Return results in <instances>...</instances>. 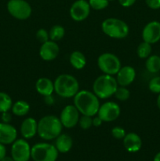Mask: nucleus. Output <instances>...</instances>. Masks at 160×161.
I'll return each mask as SVG.
<instances>
[{"instance_id": "obj_1", "label": "nucleus", "mask_w": 160, "mask_h": 161, "mask_svg": "<svg viewBox=\"0 0 160 161\" xmlns=\"http://www.w3.org/2000/svg\"><path fill=\"white\" fill-rule=\"evenodd\" d=\"M74 105L82 115L94 116L98 113L100 102L93 92L82 90L74 97Z\"/></svg>"}, {"instance_id": "obj_2", "label": "nucleus", "mask_w": 160, "mask_h": 161, "mask_svg": "<svg viewBox=\"0 0 160 161\" xmlns=\"http://www.w3.org/2000/svg\"><path fill=\"white\" fill-rule=\"evenodd\" d=\"M63 125L60 118L53 115L43 116L38 122V135L45 141L56 139L61 134Z\"/></svg>"}, {"instance_id": "obj_3", "label": "nucleus", "mask_w": 160, "mask_h": 161, "mask_svg": "<svg viewBox=\"0 0 160 161\" xmlns=\"http://www.w3.org/2000/svg\"><path fill=\"white\" fill-rule=\"evenodd\" d=\"M53 83L55 93L61 97H74L79 91L78 80L70 74H61L58 75Z\"/></svg>"}, {"instance_id": "obj_4", "label": "nucleus", "mask_w": 160, "mask_h": 161, "mask_svg": "<svg viewBox=\"0 0 160 161\" xmlns=\"http://www.w3.org/2000/svg\"><path fill=\"white\" fill-rule=\"evenodd\" d=\"M118 87V83L113 75H104L97 77L93 85V92L98 98L107 99L114 95Z\"/></svg>"}, {"instance_id": "obj_5", "label": "nucleus", "mask_w": 160, "mask_h": 161, "mask_svg": "<svg viewBox=\"0 0 160 161\" xmlns=\"http://www.w3.org/2000/svg\"><path fill=\"white\" fill-rule=\"evenodd\" d=\"M102 31L108 37L121 39L126 37L129 34V26L120 19L110 17L107 18L101 24Z\"/></svg>"}, {"instance_id": "obj_6", "label": "nucleus", "mask_w": 160, "mask_h": 161, "mask_svg": "<svg viewBox=\"0 0 160 161\" xmlns=\"http://www.w3.org/2000/svg\"><path fill=\"white\" fill-rule=\"evenodd\" d=\"M59 152L54 145L39 142L34 145L31 149V158L34 161H56Z\"/></svg>"}, {"instance_id": "obj_7", "label": "nucleus", "mask_w": 160, "mask_h": 161, "mask_svg": "<svg viewBox=\"0 0 160 161\" xmlns=\"http://www.w3.org/2000/svg\"><path fill=\"white\" fill-rule=\"evenodd\" d=\"M97 65L103 73L114 75L121 69V62L116 55L111 53H104L97 59Z\"/></svg>"}, {"instance_id": "obj_8", "label": "nucleus", "mask_w": 160, "mask_h": 161, "mask_svg": "<svg viewBox=\"0 0 160 161\" xmlns=\"http://www.w3.org/2000/svg\"><path fill=\"white\" fill-rule=\"evenodd\" d=\"M9 14L17 20H27L31 15V6L25 0H9L7 3Z\"/></svg>"}, {"instance_id": "obj_9", "label": "nucleus", "mask_w": 160, "mask_h": 161, "mask_svg": "<svg viewBox=\"0 0 160 161\" xmlns=\"http://www.w3.org/2000/svg\"><path fill=\"white\" fill-rule=\"evenodd\" d=\"M31 149L29 143L24 138L17 139L12 144L11 157L15 161H28L31 158Z\"/></svg>"}, {"instance_id": "obj_10", "label": "nucleus", "mask_w": 160, "mask_h": 161, "mask_svg": "<svg viewBox=\"0 0 160 161\" xmlns=\"http://www.w3.org/2000/svg\"><path fill=\"white\" fill-rule=\"evenodd\" d=\"M120 113V107L116 102H107L100 105L97 115L103 122H112L119 118Z\"/></svg>"}, {"instance_id": "obj_11", "label": "nucleus", "mask_w": 160, "mask_h": 161, "mask_svg": "<svg viewBox=\"0 0 160 161\" xmlns=\"http://www.w3.org/2000/svg\"><path fill=\"white\" fill-rule=\"evenodd\" d=\"M79 118V112L74 105H66L60 115V120L63 127L68 129L75 127L78 124Z\"/></svg>"}, {"instance_id": "obj_12", "label": "nucleus", "mask_w": 160, "mask_h": 161, "mask_svg": "<svg viewBox=\"0 0 160 161\" xmlns=\"http://www.w3.org/2000/svg\"><path fill=\"white\" fill-rule=\"evenodd\" d=\"M90 6L86 0H76L70 8V16L75 21L86 20L90 13Z\"/></svg>"}, {"instance_id": "obj_13", "label": "nucleus", "mask_w": 160, "mask_h": 161, "mask_svg": "<svg viewBox=\"0 0 160 161\" xmlns=\"http://www.w3.org/2000/svg\"><path fill=\"white\" fill-rule=\"evenodd\" d=\"M143 41L154 44L160 40V22L153 20L144 26L142 31Z\"/></svg>"}, {"instance_id": "obj_14", "label": "nucleus", "mask_w": 160, "mask_h": 161, "mask_svg": "<svg viewBox=\"0 0 160 161\" xmlns=\"http://www.w3.org/2000/svg\"><path fill=\"white\" fill-rule=\"evenodd\" d=\"M59 52L60 48L57 43L54 41L48 40L41 45L39 49V56L44 61H51L57 58Z\"/></svg>"}, {"instance_id": "obj_15", "label": "nucleus", "mask_w": 160, "mask_h": 161, "mask_svg": "<svg viewBox=\"0 0 160 161\" xmlns=\"http://www.w3.org/2000/svg\"><path fill=\"white\" fill-rule=\"evenodd\" d=\"M17 130L10 124L0 123V143L3 145L13 144L17 140Z\"/></svg>"}, {"instance_id": "obj_16", "label": "nucleus", "mask_w": 160, "mask_h": 161, "mask_svg": "<svg viewBox=\"0 0 160 161\" xmlns=\"http://www.w3.org/2000/svg\"><path fill=\"white\" fill-rule=\"evenodd\" d=\"M116 75L118 85L120 86H127L134 81L136 78V71L134 68L131 66H123L121 67Z\"/></svg>"}, {"instance_id": "obj_17", "label": "nucleus", "mask_w": 160, "mask_h": 161, "mask_svg": "<svg viewBox=\"0 0 160 161\" xmlns=\"http://www.w3.org/2000/svg\"><path fill=\"white\" fill-rule=\"evenodd\" d=\"M38 132V122L32 117L24 119L20 125V134L24 139L34 138Z\"/></svg>"}, {"instance_id": "obj_18", "label": "nucleus", "mask_w": 160, "mask_h": 161, "mask_svg": "<svg viewBox=\"0 0 160 161\" xmlns=\"http://www.w3.org/2000/svg\"><path fill=\"white\" fill-rule=\"evenodd\" d=\"M123 146L129 153H136L142 147V140L136 133H128L123 138Z\"/></svg>"}, {"instance_id": "obj_19", "label": "nucleus", "mask_w": 160, "mask_h": 161, "mask_svg": "<svg viewBox=\"0 0 160 161\" xmlns=\"http://www.w3.org/2000/svg\"><path fill=\"white\" fill-rule=\"evenodd\" d=\"M35 89L36 91L43 97L51 95L54 92V83L50 79L42 77L36 81Z\"/></svg>"}, {"instance_id": "obj_20", "label": "nucleus", "mask_w": 160, "mask_h": 161, "mask_svg": "<svg viewBox=\"0 0 160 161\" xmlns=\"http://www.w3.org/2000/svg\"><path fill=\"white\" fill-rule=\"evenodd\" d=\"M55 147L61 153H68L73 146V140L70 135L67 134H61L55 140Z\"/></svg>"}, {"instance_id": "obj_21", "label": "nucleus", "mask_w": 160, "mask_h": 161, "mask_svg": "<svg viewBox=\"0 0 160 161\" xmlns=\"http://www.w3.org/2000/svg\"><path fill=\"white\" fill-rule=\"evenodd\" d=\"M71 64L75 69H83L86 64V58L85 55L80 51H74L71 53L69 58Z\"/></svg>"}, {"instance_id": "obj_22", "label": "nucleus", "mask_w": 160, "mask_h": 161, "mask_svg": "<svg viewBox=\"0 0 160 161\" xmlns=\"http://www.w3.org/2000/svg\"><path fill=\"white\" fill-rule=\"evenodd\" d=\"M12 113L17 116H24L28 113L30 110V105L27 102L20 100L13 104Z\"/></svg>"}, {"instance_id": "obj_23", "label": "nucleus", "mask_w": 160, "mask_h": 161, "mask_svg": "<svg viewBox=\"0 0 160 161\" xmlns=\"http://www.w3.org/2000/svg\"><path fill=\"white\" fill-rule=\"evenodd\" d=\"M146 69L151 73H157L160 71V57L158 55H150L145 62Z\"/></svg>"}, {"instance_id": "obj_24", "label": "nucleus", "mask_w": 160, "mask_h": 161, "mask_svg": "<svg viewBox=\"0 0 160 161\" xmlns=\"http://www.w3.org/2000/svg\"><path fill=\"white\" fill-rule=\"evenodd\" d=\"M12 105L13 101L10 96L5 92H0V113L9 111Z\"/></svg>"}, {"instance_id": "obj_25", "label": "nucleus", "mask_w": 160, "mask_h": 161, "mask_svg": "<svg viewBox=\"0 0 160 161\" xmlns=\"http://www.w3.org/2000/svg\"><path fill=\"white\" fill-rule=\"evenodd\" d=\"M65 34V30H64V27L61 25H54L50 28V31H49V36H50V39L52 41H56L61 40L63 39Z\"/></svg>"}, {"instance_id": "obj_26", "label": "nucleus", "mask_w": 160, "mask_h": 161, "mask_svg": "<svg viewBox=\"0 0 160 161\" xmlns=\"http://www.w3.org/2000/svg\"><path fill=\"white\" fill-rule=\"evenodd\" d=\"M151 53H152V44L143 41L138 45L137 49H136V53L140 58L141 59L147 58L151 55Z\"/></svg>"}, {"instance_id": "obj_27", "label": "nucleus", "mask_w": 160, "mask_h": 161, "mask_svg": "<svg viewBox=\"0 0 160 161\" xmlns=\"http://www.w3.org/2000/svg\"><path fill=\"white\" fill-rule=\"evenodd\" d=\"M114 95L119 101L125 102L130 98V92L125 86H118Z\"/></svg>"}, {"instance_id": "obj_28", "label": "nucleus", "mask_w": 160, "mask_h": 161, "mask_svg": "<svg viewBox=\"0 0 160 161\" xmlns=\"http://www.w3.org/2000/svg\"><path fill=\"white\" fill-rule=\"evenodd\" d=\"M91 9L94 10H102L108 6L109 0H89Z\"/></svg>"}, {"instance_id": "obj_29", "label": "nucleus", "mask_w": 160, "mask_h": 161, "mask_svg": "<svg viewBox=\"0 0 160 161\" xmlns=\"http://www.w3.org/2000/svg\"><path fill=\"white\" fill-rule=\"evenodd\" d=\"M78 124L79 127L83 130H87V129L90 128L93 126V116H85L83 115L81 117L79 118Z\"/></svg>"}, {"instance_id": "obj_30", "label": "nucleus", "mask_w": 160, "mask_h": 161, "mask_svg": "<svg viewBox=\"0 0 160 161\" xmlns=\"http://www.w3.org/2000/svg\"><path fill=\"white\" fill-rule=\"evenodd\" d=\"M148 88L154 94H160V76H155L149 81Z\"/></svg>"}, {"instance_id": "obj_31", "label": "nucleus", "mask_w": 160, "mask_h": 161, "mask_svg": "<svg viewBox=\"0 0 160 161\" xmlns=\"http://www.w3.org/2000/svg\"><path fill=\"white\" fill-rule=\"evenodd\" d=\"M36 39H38L39 42L41 43H44V42H47L50 40V36H49V32L44 28H40L36 32Z\"/></svg>"}, {"instance_id": "obj_32", "label": "nucleus", "mask_w": 160, "mask_h": 161, "mask_svg": "<svg viewBox=\"0 0 160 161\" xmlns=\"http://www.w3.org/2000/svg\"><path fill=\"white\" fill-rule=\"evenodd\" d=\"M126 133H125V129L121 127H115L111 130V135L115 139H123Z\"/></svg>"}, {"instance_id": "obj_33", "label": "nucleus", "mask_w": 160, "mask_h": 161, "mask_svg": "<svg viewBox=\"0 0 160 161\" xmlns=\"http://www.w3.org/2000/svg\"><path fill=\"white\" fill-rule=\"evenodd\" d=\"M146 5L152 9H160V0H145Z\"/></svg>"}, {"instance_id": "obj_34", "label": "nucleus", "mask_w": 160, "mask_h": 161, "mask_svg": "<svg viewBox=\"0 0 160 161\" xmlns=\"http://www.w3.org/2000/svg\"><path fill=\"white\" fill-rule=\"evenodd\" d=\"M1 120L3 123H6V124H10L11 120H12V115H11V113H9V111L5 112V113H2Z\"/></svg>"}, {"instance_id": "obj_35", "label": "nucleus", "mask_w": 160, "mask_h": 161, "mask_svg": "<svg viewBox=\"0 0 160 161\" xmlns=\"http://www.w3.org/2000/svg\"><path fill=\"white\" fill-rule=\"evenodd\" d=\"M136 1V0H119V3L123 7H130L133 6Z\"/></svg>"}, {"instance_id": "obj_36", "label": "nucleus", "mask_w": 160, "mask_h": 161, "mask_svg": "<svg viewBox=\"0 0 160 161\" xmlns=\"http://www.w3.org/2000/svg\"><path fill=\"white\" fill-rule=\"evenodd\" d=\"M44 102H45V105H49V106L53 105L55 102L54 97H53V94H51V95L45 96V97H44Z\"/></svg>"}, {"instance_id": "obj_37", "label": "nucleus", "mask_w": 160, "mask_h": 161, "mask_svg": "<svg viewBox=\"0 0 160 161\" xmlns=\"http://www.w3.org/2000/svg\"><path fill=\"white\" fill-rule=\"evenodd\" d=\"M102 123H103V120L98 116L93 119V126H94V127H100V126H101Z\"/></svg>"}, {"instance_id": "obj_38", "label": "nucleus", "mask_w": 160, "mask_h": 161, "mask_svg": "<svg viewBox=\"0 0 160 161\" xmlns=\"http://www.w3.org/2000/svg\"><path fill=\"white\" fill-rule=\"evenodd\" d=\"M6 156V149L4 145L0 143V160L3 158V157Z\"/></svg>"}, {"instance_id": "obj_39", "label": "nucleus", "mask_w": 160, "mask_h": 161, "mask_svg": "<svg viewBox=\"0 0 160 161\" xmlns=\"http://www.w3.org/2000/svg\"><path fill=\"white\" fill-rule=\"evenodd\" d=\"M0 161H15L12 158V157H8V156H5L3 159Z\"/></svg>"}, {"instance_id": "obj_40", "label": "nucleus", "mask_w": 160, "mask_h": 161, "mask_svg": "<svg viewBox=\"0 0 160 161\" xmlns=\"http://www.w3.org/2000/svg\"><path fill=\"white\" fill-rule=\"evenodd\" d=\"M153 161H160V152H158L154 157Z\"/></svg>"}, {"instance_id": "obj_41", "label": "nucleus", "mask_w": 160, "mask_h": 161, "mask_svg": "<svg viewBox=\"0 0 160 161\" xmlns=\"http://www.w3.org/2000/svg\"><path fill=\"white\" fill-rule=\"evenodd\" d=\"M157 106H158V109L160 110V94H158V97H157Z\"/></svg>"}, {"instance_id": "obj_42", "label": "nucleus", "mask_w": 160, "mask_h": 161, "mask_svg": "<svg viewBox=\"0 0 160 161\" xmlns=\"http://www.w3.org/2000/svg\"><path fill=\"white\" fill-rule=\"evenodd\" d=\"M109 1H111V0H109Z\"/></svg>"}]
</instances>
